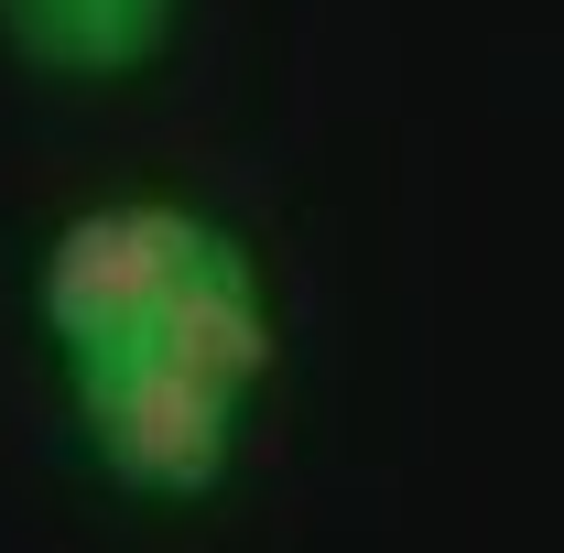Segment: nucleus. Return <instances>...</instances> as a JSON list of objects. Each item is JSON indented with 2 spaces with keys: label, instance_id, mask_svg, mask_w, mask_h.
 Segmentation results:
<instances>
[{
  "label": "nucleus",
  "instance_id": "f257e3e1",
  "mask_svg": "<svg viewBox=\"0 0 564 553\" xmlns=\"http://www.w3.org/2000/svg\"><path fill=\"white\" fill-rule=\"evenodd\" d=\"M217 239H228L217 217L163 207V196H120V207L66 217L55 250H44V272H33V315H44L55 358L87 369V358L152 347L163 315H174V293L196 282V261H207Z\"/></svg>",
  "mask_w": 564,
  "mask_h": 553
},
{
  "label": "nucleus",
  "instance_id": "f03ea898",
  "mask_svg": "<svg viewBox=\"0 0 564 553\" xmlns=\"http://www.w3.org/2000/svg\"><path fill=\"white\" fill-rule=\"evenodd\" d=\"M76 423L98 445V467L141 499H207L239 456V380H217L174 347H120V358H87L66 369Z\"/></svg>",
  "mask_w": 564,
  "mask_h": 553
}]
</instances>
